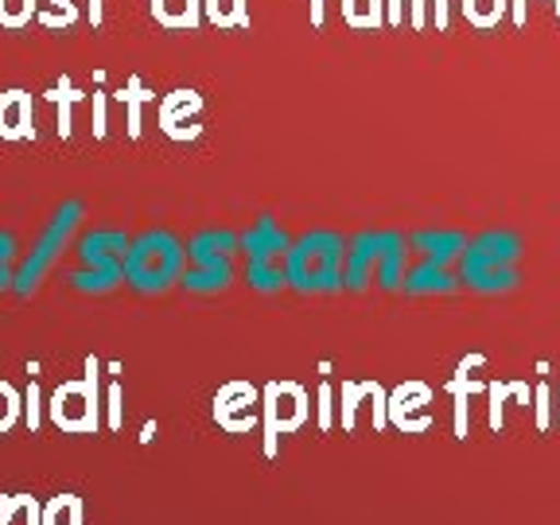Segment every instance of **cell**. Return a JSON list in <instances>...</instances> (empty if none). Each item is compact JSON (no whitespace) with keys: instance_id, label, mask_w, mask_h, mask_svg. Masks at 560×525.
Masks as SVG:
<instances>
[{"instance_id":"cell-1","label":"cell","mask_w":560,"mask_h":525,"mask_svg":"<svg viewBox=\"0 0 560 525\" xmlns=\"http://www.w3.org/2000/svg\"><path fill=\"white\" fill-rule=\"evenodd\" d=\"M517 261H522V237L514 230H482L467 242L455 272L471 292L502 296L517 289Z\"/></svg>"},{"instance_id":"cell-2","label":"cell","mask_w":560,"mask_h":525,"mask_svg":"<svg viewBox=\"0 0 560 525\" xmlns=\"http://www.w3.org/2000/svg\"><path fill=\"white\" fill-rule=\"evenodd\" d=\"M350 237L335 230H307L289 249V289L304 296H331L342 292V261Z\"/></svg>"},{"instance_id":"cell-3","label":"cell","mask_w":560,"mask_h":525,"mask_svg":"<svg viewBox=\"0 0 560 525\" xmlns=\"http://www.w3.org/2000/svg\"><path fill=\"white\" fill-rule=\"evenodd\" d=\"M184 261L187 249L172 230H144L129 245L125 280H129V289L144 292V296H160V292L184 280Z\"/></svg>"},{"instance_id":"cell-4","label":"cell","mask_w":560,"mask_h":525,"mask_svg":"<svg viewBox=\"0 0 560 525\" xmlns=\"http://www.w3.org/2000/svg\"><path fill=\"white\" fill-rule=\"evenodd\" d=\"M289 249L292 237L280 230L272 214H261L254 226L242 234V254H245V280L257 292H280L289 284Z\"/></svg>"},{"instance_id":"cell-5","label":"cell","mask_w":560,"mask_h":525,"mask_svg":"<svg viewBox=\"0 0 560 525\" xmlns=\"http://www.w3.org/2000/svg\"><path fill=\"white\" fill-rule=\"evenodd\" d=\"M129 237L121 230H90L79 242L82 269L70 277V289L86 296H105L125 280V257H129Z\"/></svg>"},{"instance_id":"cell-6","label":"cell","mask_w":560,"mask_h":525,"mask_svg":"<svg viewBox=\"0 0 560 525\" xmlns=\"http://www.w3.org/2000/svg\"><path fill=\"white\" fill-rule=\"evenodd\" d=\"M242 249V237L234 230H199V234L187 242V257H191V269L184 272L187 292H199V296H214V292H226L230 280H234V254Z\"/></svg>"},{"instance_id":"cell-7","label":"cell","mask_w":560,"mask_h":525,"mask_svg":"<svg viewBox=\"0 0 560 525\" xmlns=\"http://www.w3.org/2000/svg\"><path fill=\"white\" fill-rule=\"evenodd\" d=\"M79 222H82V199H67L55 210L51 222H47L44 234H39V242L32 245V254L20 261L16 280H12V292H16L20 300H27L39 289V280H44L47 272H51V265L62 257V249H67L70 234L79 230Z\"/></svg>"},{"instance_id":"cell-8","label":"cell","mask_w":560,"mask_h":525,"mask_svg":"<svg viewBox=\"0 0 560 525\" xmlns=\"http://www.w3.org/2000/svg\"><path fill=\"white\" fill-rule=\"evenodd\" d=\"M51 420L62 432H90L97 429V397L90 382H67L51 397Z\"/></svg>"},{"instance_id":"cell-9","label":"cell","mask_w":560,"mask_h":525,"mask_svg":"<svg viewBox=\"0 0 560 525\" xmlns=\"http://www.w3.org/2000/svg\"><path fill=\"white\" fill-rule=\"evenodd\" d=\"M377 249H382V230H362L347 242V261H342V289L362 292L377 277Z\"/></svg>"},{"instance_id":"cell-10","label":"cell","mask_w":560,"mask_h":525,"mask_svg":"<svg viewBox=\"0 0 560 525\" xmlns=\"http://www.w3.org/2000/svg\"><path fill=\"white\" fill-rule=\"evenodd\" d=\"M467 242H471V237L459 234V230H412L409 234L412 257H417V261H429V265H444V269H455V265H459Z\"/></svg>"},{"instance_id":"cell-11","label":"cell","mask_w":560,"mask_h":525,"mask_svg":"<svg viewBox=\"0 0 560 525\" xmlns=\"http://www.w3.org/2000/svg\"><path fill=\"white\" fill-rule=\"evenodd\" d=\"M412 269V249H409V234L401 230H382V249H377V289L397 292L405 284Z\"/></svg>"},{"instance_id":"cell-12","label":"cell","mask_w":560,"mask_h":525,"mask_svg":"<svg viewBox=\"0 0 560 525\" xmlns=\"http://www.w3.org/2000/svg\"><path fill=\"white\" fill-rule=\"evenodd\" d=\"M459 284H464V280H459V272H455V269L417 261L409 269V277H405L401 289L409 292V296H447V292H455Z\"/></svg>"},{"instance_id":"cell-13","label":"cell","mask_w":560,"mask_h":525,"mask_svg":"<svg viewBox=\"0 0 560 525\" xmlns=\"http://www.w3.org/2000/svg\"><path fill=\"white\" fill-rule=\"evenodd\" d=\"M254 389H245V385H230L219 394V405H214V417L226 424L230 432H245L254 424Z\"/></svg>"},{"instance_id":"cell-14","label":"cell","mask_w":560,"mask_h":525,"mask_svg":"<svg viewBox=\"0 0 560 525\" xmlns=\"http://www.w3.org/2000/svg\"><path fill=\"white\" fill-rule=\"evenodd\" d=\"M304 394L296 385H272L269 389V432L277 429H296L304 420Z\"/></svg>"},{"instance_id":"cell-15","label":"cell","mask_w":560,"mask_h":525,"mask_svg":"<svg viewBox=\"0 0 560 525\" xmlns=\"http://www.w3.org/2000/svg\"><path fill=\"white\" fill-rule=\"evenodd\" d=\"M0 132H4V137H24V132H32V105H27L24 94L0 97Z\"/></svg>"},{"instance_id":"cell-16","label":"cell","mask_w":560,"mask_h":525,"mask_svg":"<svg viewBox=\"0 0 560 525\" xmlns=\"http://www.w3.org/2000/svg\"><path fill=\"white\" fill-rule=\"evenodd\" d=\"M44 525H82V502L74 494H62L44 506Z\"/></svg>"},{"instance_id":"cell-17","label":"cell","mask_w":560,"mask_h":525,"mask_svg":"<svg viewBox=\"0 0 560 525\" xmlns=\"http://www.w3.org/2000/svg\"><path fill=\"white\" fill-rule=\"evenodd\" d=\"M16 517H24V525H44V514L32 499H0V525H16Z\"/></svg>"},{"instance_id":"cell-18","label":"cell","mask_w":560,"mask_h":525,"mask_svg":"<svg viewBox=\"0 0 560 525\" xmlns=\"http://www.w3.org/2000/svg\"><path fill=\"white\" fill-rule=\"evenodd\" d=\"M12 261H16V237H12L9 230H0V292H9L12 280H16Z\"/></svg>"},{"instance_id":"cell-19","label":"cell","mask_w":560,"mask_h":525,"mask_svg":"<svg viewBox=\"0 0 560 525\" xmlns=\"http://www.w3.org/2000/svg\"><path fill=\"white\" fill-rule=\"evenodd\" d=\"M16 420H20V397L12 385L0 382V432H9Z\"/></svg>"},{"instance_id":"cell-20","label":"cell","mask_w":560,"mask_h":525,"mask_svg":"<svg viewBox=\"0 0 560 525\" xmlns=\"http://www.w3.org/2000/svg\"><path fill=\"white\" fill-rule=\"evenodd\" d=\"M27 12H32V0H0V20L9 24H24Z\"/></svg>"}]
</instances>
